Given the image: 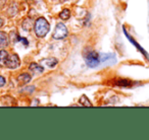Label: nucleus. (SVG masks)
I'll use <instances>...</instances> for the list:
<instances>
[{
  "mask_svg": "<svg viewBox=\"0 0 149 140\" xmlns=\"http://www.w3.org/2000/svg\"><path fill=\"white\" fill-rule=\"evenodd\" d=\"M34 30H35V34L37 35V37L43 38L48 34V32H49V30H50V25H49V23H48V21H46V19H44V17H39V19L35 21Z\"/></svg>",
  "mask_w": 149,
  "mask_h": 140,
  "instance_id": "1",
  "label": "nucleus"
},
{
  "mask_svg": "<svg viewBox=\"0 0 149 140\" xmlns=\"http://www.w3.org/2000/svg\"><path fill=\"white\" fill-rule=\"evenodd\" d=\"M85 60H86V64L91 68L97 67V66L100 64L99 54L96 53V52H94V51L88 52L85 56Z\"/></svg>",
  "mask_w": 149,
  "mask_h": 140,
  "instance_id": "2",
  "label": "nucleus"
},
{
  "mask_svg": "<svg viewBox=\"0 0 149 140\" xmlns=\"http://www.w3.org/2000/svg\"><path fill=\"white\" fill-rule=\"evenodd\" d=\"M66 36H68V29H66V27L61 23H57L53 34H52V38L55 40H61L64 39Z\"/></svg>",
  "mask_w": 149,
  "mask_h": 140,
  "instance_id": "3",
  "label": "nucleus"
},
{
  "mask_svg": "<svg viewBox=\"0 0 149 140\" xmlns=\"http://www.w3.org/2000/svg\"><path fill=\"white\" fill-rule=\"evenodd\" d=\"M21 64V61H19V58L17 54H13V55L7 57L6 62H5V66L7 68H10V69H15L17 68Z\"/></svg>",
  "mask_w": 149,
  "mask_h": 140,
  "instance_id": "4",
  "label": "nucleus"
},
{
  "mask_svg": "<svg viewBox=\"0 0 149 140\" xmlns=\"http://www.w3.org/2000/svg\"><path fill=\"white\" fill-rule=\"evenodd\" d=\"M32 77L30 74H28V73H23V74H21L19 77H17V81L19 82V84H27V83H29L30 81H31Z\"/></svg>",
  "mask_w": 149,
  "mask_h": 140,
  "instance_id": "5",
  "label": "nucleus"
},
{
  "mask_svg": "<svg viewBox=\"0 0 149 140\" xmlns=\"http://www.w3.org/2000/svg\"><path fill=\"white\" fill-rule=\"evenodd\" d=\"M124 33H125V35H126V37L128 38V39L130 40L131 42H132V44H133V45H135V46H136V48H137V49L139 50V51L141 52V53L143 54V55H144V56H146L147 58H149V57H148V55H147V53H146V52L144 51V49H143V48H141L140 46L138 45V43H137V42L135 41V40H133L132 38H131L130 36H129V34H128V33H127V32H126V30H124Z\"/></svg>",
  "mask_w": 149,
  "mask_h": 140,
  "instance_id": "6",
  "label": "nucleus"
},
{
  "mask_svg": "<svg viewBox=\"0 0 149 140\" xmlns=\"http://www.w3.org/2000/svg\"><path fill=\"white\" fill-rule=\"evenodd\" d=\"M8 45V37L4 32H0V47H6Z\"/></svg>",
  "mask_w": 149,
  "mask_h": 140,
  "instance_id": "7",
  "label": "nucleus"
},
{
  "mask_svg": "<svg viewBox=\"0 0 149 140\" xmlns=\"http://www.w3.org/2000/svg\"><path fill=\"white\" fill-rule=\"evenodd\" d=\"M30 70L33 71L34 73H42L44 71V67L40 66L37 63H31L30 64Z\"/></svg>",
  "mask_w": 149,
  "mask_h": 140,
  "instance_id": "8",
  "label": "nucleus"
},
{
  "mask_svg": "<svg viewBox=\"0 0 149 140\" xmlns=\"http://www.w3.org/2000/svg\"><path fill=\"white\" fill-rule=\"evenodd\" d=\"M42 63H43L45 66H47V67L52 68V67H54L58 62L55 58H48V59H44L43 61H42Z\"/></svg>",
  "mask_w": 149,
  "mask_h": 140,
  "instance_id": "9",
  "label": "nucleus"
},
{
  "mask_svg": "<svg viewBox=\"0 0 149 140\" xmlns=\"http://www.w3.org/2000/svg\"><path fill=\"white\" fill-rule=\"evenodd\" d=\"M116 84L118 85V86H132L134 83H133V81L129 80V79H118V80H116Z\"/></svg>",
  "mask_w": 149,
  "mask_h": 140,
  "instance_id": "10",
  "label": "nucleus"
},
{
  "mask_svg": "<svg viewBox=\"0 0 149 140\" xmlns=\"http://www.w3.org/2000/svg\"><path fill=\"white\" fill-rule=\"evenodd\" d=\"M8 57V53L4 50H1L0 51V67L2 66H5V62H6V59Z\"/></svg>",
  "mask_w": 149,
  "mask_h": 140,
  "instance_id": "11",
  "label": "nucleus"
},
{
  "mask_svg": "<svg viewBox=\"0 0 149 140\" xmlns=\"http://www.w3.org/2000/svg\"><path fill=\"white\" fill-rule=\"evenodd\" d=\"M80 104H81L82 106H85V107H92V103L88 100V97H86V95H82L81 97H80L79 100Z\"/></svg>",
  "mask_w": 149,
  "mask_h": 140,
  "instance_id": "12",
  "label": "nucleus"
},
{
  "mask_svg": "<svg viewBox=\"0 0 149 140\" xmlns=\"http://www.w3.org/2000/svg\"><path fill=\"white\" fill-rule=\"evenodd\" d=\"M70 16V11L68 10V8H64L61 12L59 13V17L62 19V21H68Z\"/></svg>",
  "mask_w": 149,
  "mask_h": 140,
  "instance_id": "13",
  "label": "nucleus"
},
{
  "mask_svg": "<svg viewBox=\"0 0 149 140\" xmlns=\"http://www.w3.org/2000/svg\"><path fill=\"white\" fill-rule=\"evenodd\" d=\"M110 58H116L113 54H99V61L101 62H105L107 60H109Z\"/></svg>",
  "mask_w": 149,
  "mask_h": 140,
  "instance_id": "14",
  "label": "nucleus"
},
{
  "mask_svg": "<svg viewBox=\"0 0 149 140\" xmlns=\"http://www.w3.org/2000/svg\"><path fill=\"white\" fill-rule=\"evenodd\" d=\"M32 27V21L30 19H27L25 21H24L23 23V29L25 30V31H30Z\"/></svg>",
  "mask_w": 149,
  "mask_h": 140,
  "instance_id": "15",
  "label": "nucleus"
},
{
  "mask_svg": "<svg viewBox=\"0 0 149 140\" xmlns=\"http://www.w3.org/2000/svg\"><path fill=\"white\" fill-rule=\"evenodd\" d=\"M4 100H11V103H4V105H6V106H15V105H17V103L15 102V100L13 99V97H3ZM9 102V101H8Z\"/></svg>",
  "mask_w": 149,
  "mask_h": 140,
  "instance_id": "16",
  "label": "nucleus"
},
{
  "mask_svg": "<svg viewBox=\"0 0 149 140\" xmlns=\"http://www.w3.org/2000/svg\"><path fill=\"white\" fill-rule=\"evenodd\" d=\"M5 84V78L3 76H0V87Z\"/></svg>",
  "mask_w": 149,
  "mask_h": 140,
  "instance_id": "17",
  "label": "nucleus"
},
{
  "mask_svg": "<svg viewBox=\"0 0 149 140\" xmlns=\"http://www.w3.org/2000/svg\"><path fill=\"white\" fill-rule=\"evenodd\" d=\"M17 40H19V41H22V42H23V44H25V46H28V41H27L26 39H23V38L17 37Z\"/></svg>",
  "mask_w": 149,
  "mask_h": 140,
  "instance_id": "18",
  "label": "nucleus"
},
{
  "mask_svg": "<svg viewBox=\"0 0 149 140\" xmlns=\"http://www.w3.org/2000/svg\"><path fill=\"white\" fill-rule=\"evenodd\" d=\"M3 25V21H2V19H0V27H2Z\"/></svg>",
  "mask_w": 149,
  "mask_h": 140,
  "instance_id": "19",
  "label": "nucleus"
}]
</instances>
